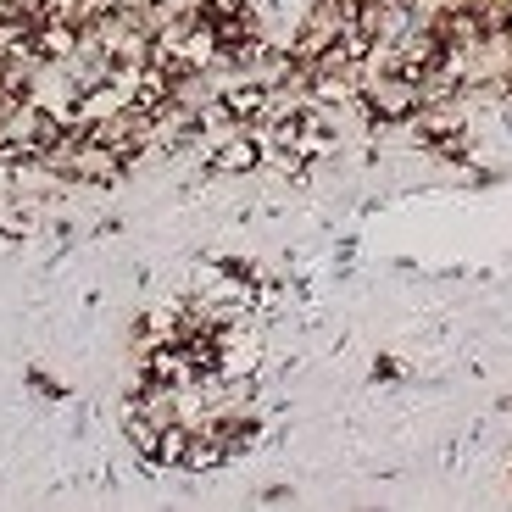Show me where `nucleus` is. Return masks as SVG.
Wrapping results in <instances>:
<instances>
[{"label": "nucleus", "instance_id": "1", "mask_svg": "<svg viewBox=\"0 0 512 512\" xmlns=\"http://www.w3.org/2000/svg\"><path fill=\"white\" fill-rule=\"evenodd\" d=\"M357 106H362V117H368L373 128H401V123H412V117L423 112V84L373 67L368 84H362V95H357Z\"/></svg>", "mask_w": 512, "mask_h": 512}, {"label": "nucleus", "instance_id": "2", "mask_svg": "<svg viewBox=\"0 0 512 512\" xmlns=\"http://www.w3.org/2000/svg\"><path fill=\"white\" fill-rule=\"evenodd\" d=\"M262 162H268L262 128H229L223 140H212V145H206L201 173H212V179H234V173H256Z\"/></svg>", "mask_w": 512, "mask_h": 512}, {"label": "nucleus", "instance_id": "3", "mask_svg": "<svg viewBox=\"0 0 512 512\" xmlns=\"http://www.w3.org/2000/svg\"><path fill=\"white\" fill-rule=\"evenodd\" d=\"M195 12H201V23L218 34V45L262 34V12H256V0H201Z\"/></svg>", "mask_w": 512, "mask_h": 512}]
</instances>
